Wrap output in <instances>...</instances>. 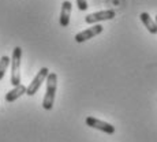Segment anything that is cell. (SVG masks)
I'll return each mask as SVG.
<instances>
[{
	"label": "cell",
	"mask_w": 157,
	"mask_h": 142,
	"mask_svg": "<svg viewBox=\"0 0 157 142\" xmlns=\"http://www.w3.org/2000/svg\"><path fill=\"white\" fill-rule=\"evenodd\" d=\"M56 87H57V74L49 72L47 77V92H45L44 100H43V108L47 111H51L53 108L56 96Z\"/></svg>",
	"instance_id": "cell-1"
},
{
	"label": "cell",
	"mask_w": 157,
	"mask_h": 142,
	"mask_svg": "<svg viewBox=\"0 0 157 142\" xmlns=\"http://www.w3.org/2000/svg\"><path fill=\"white\" fill-rule=\"evenodd\" d=\"M21 59H22V48L15 47L11 56V85H21Z\"/></svg>",
	"instance_id": "cell-2"
},
{
	"label": "cell",
	"mask_w": 157,
	"mask_h": 142,
	"mask_svg": "<svg viewBox=\"0 0 157 142\" xmlns=\"http://www.w3.org/2000/svg\"><path fill=\"white\" fill-rule=\"evenodd\" d=\"M48 74H49V70H48L47 67H43L40 71L36 74V77L33 78V81L30 82V85L26 87V94L28 96H34L36 93L38 92V89H40V86L43 85V82L45 79H47Z\"/></svg>",
	"instance_id": "cell-3"
},
{
	"label": "cell",
	"mask_w": 157,
	"mask_h": 142,
	"mask_svg": "<svg viewBox=\"0 0 157 142\" xmlns=\"http://www.w3.org/2000/svg\"><path fill=\"white\" fill-rule=\"evenodd\" d=\"M116 17V11L115 10H104V11H97V13L89 14L85 17V22L92 25V23L102 22V21H111Z\"/></svg>",
	"instance_id": "cell-4"
},
{
	"label": "cell",
	"mask_w": 157,
	"mask_h": 142,
	"mask_svg": "<svg viewBox=\"0 0 157 142\" xmlns=\"http://www.w3.org/2000/svg\"><path fill=\"white\" fill-rule=\"evenodd\" d=\"M86 126L96 129V130H100V131L105 132V134H113L115 132V126L109 125L107 122H102V120L97 119V117H93V116L86 117Z\"/></svg>",
	"instance_id": "cell-5"
},
{
	"label": "cell",
	"mask_w": 157,
	"mask_h": 142,
	"mask_svg": "<svg viewBox=\"0 0 157 142\" xmlns=\"http://www.w3.org/2000/svg\"><path fill=\"white\" fill-rule=\"evenodd\" d=\"M102 30H104V26L102 25H94V26H92V28L77 33L74 38L77 43H83V41H87V40H90V38L98 36L100 33H102Z\"/></svg>",
	"instance_id": "cell-6"
},
{
	"label": "cell",
	"mask_w": 157,
	"mask_h": 142,
	"mask_svg": "<svg viewBox=\"0 0 157 142\" xmlns=\"http://www.w3.org/2000/svg\"><path fill=\"white\" fill-rule=\"evenodd\" d=\"M71 8H72V4L68 0L63 2L62 4V11H60V26L62 28H67L70 25V17H71Z\"/></svg>",
	"instance_id": "cell-7"
},
{
	"label": "cell",
	"mask_w": 157,
	"mask_h": 142,
	"mask_svg": "<svg viewBox=\"0 0 157 142\" xmlns=\"http://www.w3.org/2000/svg\"><path fill=\"white\" fill-rule=\"evenodd\" d=\"M26 93V86L25 85H18V86H14V89H11L10 92H7V94H6V101L7 102H14L17 98H19L22 94H25Z\"/></svg>",
	"instance_id": "cell-8"
},
{
	"label": "cell",
	"mask_w": 157,
	"mask_h": 142,
	"mask_svg": "<svg viewBox=\"0 0 157 142\" xmlns=\"http://www.w3.org/2000/svg\"><path fill=\"white\" fill-rule=\"evenodd\" d=\"M141 21H142V23L145 25V28L147 29V32L150 33V34H157V26H156V22L150 18V15L147 13H142L140 15Z\"/></svg>",
	"instance_id": "cell-9"
},
{
	"label": "cell",
	"mask_w": 157,
	"mask_h": 142,
	"mask_svg": "<svg viewBox=\"0 0 157 142\" xmlns=\"http://www.w3.org/2000/svg\"><path fill=\"white\" fill-rule=\"evenodd\" d=\"M11 63V59L8 56H2V59H0V81L4 78V74L6 71H7L8 68V64Z\"/></svg>",
	"instance_id": "cell-10"
},
{
	"label": "cell",
	"mask_w": 157,
	"mask_h": 142,
	"mask_svg": "<svg viewBox=\"0 0 157 142\" xmlns=\"http://www.w3.org/2000/svg\"><path fill=\"white\" fill-rule=\"evenodd\" d=\"M77 6L81 11H86L87 7H89L87 6V0H77Z\"/></svg>",
	"instance_id": "cell-11"
},
{
	"label": "cell",
	"mask_w": 157,
	"mask_h": 142,
	"mask_svg": "<svg viewBox=\"0 0 157 142\" xmlns=\"http://www.w3.org/2000/svg\"><path fill=\"white\" fill-rule=\"evenodd\" d=\"M155 22H156V26H157V15H156V21H155Z\"/></svg>",
	"instance_id": "cell-12"
}]
</instances>
